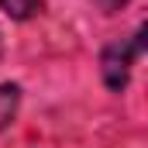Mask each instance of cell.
<instances>
[{"label": "cell", "mask_w": 148, "mask_h": 148, "mask_svg": "<svg viewBox=\"0 0 148 148\" xmlns=\"http://www.w3.org/2000/svg\"><path fill=\"white\" fill-rule=\"evenodd\" d=\"M17 103H21V90H17L14 83H3V86H0V131L14 121Z\"/></svg>", "instance_id": "cell-2"}, {"label": "cell", "mask_w": 148, "mask_h": 148, "mask_svg": "<svg viewBox=\"0 0 148 148\" xmlns=\"http://www.w3.org/2000/svg\"><path fill=\"white\" fill-rule=\"evenodd\" d=\"M141 38H145V28H138V35L131 38V41L121 38V41L107 45V52H103V59H100V69H103V83H107L110 90H124V86H127L131 62H134V55L141 52Z\"/></svg>", "instance_id": "cell-1"}, {"label": "cell", "mask_w": 148, "mask_h": 148, "mask_svg": "<svg viewBox=\"0 0 148 148\" xmlns=\"http://www.w3.org/2000/svg\"><path fill=\"white\" fill-rule=\"evenodd\" d=\"M0 48H3V45H0Z\"/></svg>", "instance_id": "cell-5"}, {"label": "cell", "mask_w": 148, "mask_h": 148, "mask_svg": "<svg viewBox=\"0 0 148 148\" xmlns=\"http://www.w3.org/2000/svg\"><path fill=\"white\" fill-rule=\"evenodd\" d=\"M121 3H124V0H103V7H110V10H117Z\"/></svg>", "instance_id": "cell-4"}, {"label": "cell", "mask_w": 148, "mask_h": 148, "mask_svg": "<svg viewBox=\"0 0 148 148\" xmlns=\"http://www.w3.org/2000/svg\"><path fill=\"white\" fill-rule=\"evenodd\" d=\"M0 3H3V10L14 14V17H28V14L38 7V0H0Z\"/></svg>", "instance_id": "cell-3"}]
</instances>
